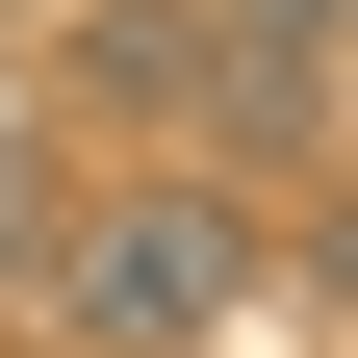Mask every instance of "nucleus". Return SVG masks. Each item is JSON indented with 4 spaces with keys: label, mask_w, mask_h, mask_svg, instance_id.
I'll use <instances>...</instances> for the list:
<instances>
[{
    "label": "nucleus",
    "mask_w": 358,
    "mask_h": 358,
    "mask_svg": "<svg viewBox=\"0 0 358 358\" xmlns=\"http://www.w3.org/2000/svg\"><path fill=\"white\" fill-rule=\"evenodd\" d=\"M26 282H52V358H205L256 307V205L231 179H77L26 231Z\"/></svg>",
    "instance_id": "1"
},
{
    "label": "nucleus",
    "mask_w": 358,
    "mask_h": 358,
    "mask_svg": "<svg viewBox=\"0 0 358 358\" xmlns=\"http://www.w3.org/2000/svg\"><path fill=\"white\" fill-rule=\"evenodd\" d=\"M333 52H358V0H128L103 26V77L179 128V154H282V128L333 103Z\"/></svg>",
    "instance_id": "2"
},
{
    "label": "nucleus",
    "mask_w": 358,
    "mask_h": 358,
    "mask_svg": "<svg viewBox=\"0 0 358 358\" xmlns=\"http://www.w3.org/2000/svg\"><path fill=\"white\" fill-rule=\"evenodd\" d=\"M26 231H52V154H26V103H0V256H26Z\"/></svg>",
    "instance_id": "3"
}]
</instances>
